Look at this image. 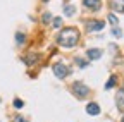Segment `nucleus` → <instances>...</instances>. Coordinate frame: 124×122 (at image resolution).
<instances>
[{
	"instance_id": "nucleus-1",
	"label": "nucleus",
	"mask_w": 124,
	"mask_h": 122,
	"mask_svg": "<svg viewBox=\"0 0 124 122\" xmlns=\"http://www.w3.org/2000/svg\"><path fill=\"white\" fill-rule=\"evenodd\" d=\"M79 40V31L76 28H64L60 31V35L57 36V41L62 47H74Z\"/></svg>"
},
{
	"instance_id": "nucleus-2",
	"label": "nucleus",
	"mask_w": 124,
	"mask_h": 122,
	"mask_svg": "<svg viewBox=\"0 0 124 122\" xmlns=\"http://www.w3.org/2000/svg\"><path fill=\"white\" fill-rule=\"evenodd\" d=\"M72 93H74L78 98H85V96H88L90 89H88V86L83 84V83H74V84H72Z\"/></svg>"
},
{
	"instance_id": "nucleus-3",
	"label": "nucleus",
	"mask_w": 124,
	"mask_h": 122,
	"mask_svg": "<svg viewBox=\"0 0 124 122\" xmlns=\"http://www.w3.org/2000/svg\"><path fill=\"white\" fill-rule=\"evenodd\" d=\"M54 74L57 76V78L64 79L66 76L69 74V69H67V65H66V64H55V65H54Z\"/></svg>"
},
{
	"instance_id": "nucleus-4",
	"label": "nucleus",
	"mask_w": 124,
	"mask_h": 122,
	"mask_svg": "<svg viewBox=\"0 0 124 122\" xmlns=\"http://www.w3.org/2000/svg\"><path fill=\"white\" fill-rule=\"evenodd\" d=\"M103 28H105L103 21H90V22H86V31H100Z\"/></svg>"
},
{
	"instance_id": "nucleus-5",
	"label": "nucleus",
	"mask_w": 124,
	"mask_h": 122,
	"mask_svg": "<svg viewBox=\"0 0 124 122\" xmlns=\"http://www.w3.org/2000/svg\"><path fill=\"white\" fill-rule=\"evenodd\" d=\"M83 4L91 10H100L102 9V0H83Z\"/></svg>"
},
{
	"instance_id": "nucleus-6",
	"label": "nucleus",
	"mask_w": 124,
	"mask_h": 122,
	"mask_svg": "<svg viewBox=\"0 0 124 122\" xmlns=\"http://www.w3.org/2000/svg\"><path fill=\"white\" fill-rule=\"evenodd\" d=\"M116 105L121 112H124V89H119L116 95Z\"/></svg>"
},
{
	"instance_id": "nucleus-7",
	"label": "nucleus",
	"mask_w": 124,
	"mask_h": 122,
	"mask_svg": "<svg viewBox=\"0 0 124 122\" xmlns=\"http://www.w3.org/2000/svg\"><path fill=\"white\" fill-rule=\"evenodd\" d=\"M86 112H88L90 115H98V114H100V107H98L95 101H91V103L86 105Z\"/></svg>"
},
{
	"instance_id": "nucleus-8",
	"label": "nucleus",
	"mask_w": 124,
	"mask_h": 122,
	"mask_svg": "<svg viewBox=\"0 0 124 122\" xmlns=\"http://www.w3.org/2000/svg\"><path fill=\"white\" fill-rule=\"evenodd\" d=\"M86 57H88V58H91V60H97V58H100V57H102V50H98V48L86 50Z\"/></svg>"
},
{
	"instance_id": "nucleus-9",
	"label": "nucleus",
	"mask_w": 124,
	"mask_h": 122,
	"mask_svg": "<svg viewBox=\"0 0 124 122\" xmlns=\"http://www.w3.org/2000/svg\"><path fill=\"white\" fill-rule=\"evenodd\" d=\"M110 5L117 12H124V0H110Z\"/></svg>"
},
{
	"instance_id": "nucleus-10",
	"label": "nucleus",
	"mask_w": 124,
	"mask_h": 122,
	"mask_svg": "<svg viewBox=\"0 0 124 122\" xmlns=\"http://www.w3.org/2000/svg\"><path fill=\"white\" fill-rule=\"evenodd\" d=\"M40 57H38V53H28L26 57H24V62L28 64V65H33V64H36V60H38Z\"/></svg>"
},
{
	"instance_id": "nucleus-11",
	"label": "nucleus",
	"mask_w": 124,
	"mask_h": 122,
	"mask_svg": "<svg viewBox=\"0 0 124 122\" xmlns=\"http://www.w3.org/2000/svg\"><path fill=\"white\" fill-rule=\"evenodd\" d=\"M116 83H117V78H116V76H110V79H108V81H107V84H105V88H107V89H110L112 86H116Z\"/></svg>"
},
{
	"instance_id": "nucleus-12",
	"label": "nucleus",
	"mask_w": 124,
	"mask_h": 122,
	"mask_svg": "<svg viewBox=\"0 0 124 122\" xmlns=\"http://www.w3.org/2000/svg\"><path fill=\"white\" fill-rule=\"evenodd\" d=\"M74 12H76V9L72 7V5H66V9H64V14H66V16H74Z\"/></svg>"
},
{
	"instance_id": "nucleus-13",
	"label": "nucleus",
	"mask_w": 124,
	"mask_h": 122,
	"mask_svg": "<svg viewBox=\"0 0 124 122\" xmlns=\"http://www.w3.org/2000/svg\"><path fill=\"white\" fill-rule=\"evenodd\" d=\"M112 35H114L116 38H121V36H122V31H121V28L114 26V29H112Z\"/></svg>"
},
{
	"instance_id": "nucleus-14",
	"label": "nucleus",
	"mask_w": 124,
	"mask_h": 122,
	"mask_svg": "<svg viewBox=\"0 0 124 122\" xmlns=\"http://www.w3.org/2000/svg\"><path fill=\"white\" fill-rule=\"evenodd\" d=\"M108 21H110V24H114V26H117V22H119V19L114 16V14H108V17H107Z\"/></svg>"
},
{
	"instance_id": "nucleus-15",
	"label": "nucleus",
	"mask_w": 124,
	"mask_h": 122,
	"mask_svg": "<svg viewBox=\"0 0 124 122\" xmlns=\"http://www.w3.org/2000/svg\"><path fill=\"white\" fill-rule=\"evenodd\" d=\"M16 41H17L19 45H23L24 43V35L23 33H17V35H16Z\"/></svg>"
},
{
	"instance_id": "nucleus-16",
	"label": "nucleus",
	"mask_w": 124,
	"mask_h": 122,
	"mask_svg": "<svg viewBox=\"0 0 124 122\" xmlns=\"http://www.w3.org/2000/svg\"><path fill=\"white\" fill-rule=\"evenodd\" d=\"M14 107H16V108H23V107H24V101L23 100H14Z\"/></svg>"
},
{
	"instance_id": "nucleus-17",
	"label": "nucleus",
	"mask_w": 124,
	"mask_h": 122,
	"mask_svg": "<svg viewBox=\"0 0 124 122\" xmlns=\"http://www.w3.org/2000/svg\"><path fill=\"white\" fill-rule=\"evenodd\" d=\"M50 19H52V16H50V14H48V12H45V14H43V16H41V21H43L45 24H46V22H48Z\"/></svg>"
},
{
	"instance_id": "nucleus-18",
	"label": "nucleus",
	"mask_w": 124,
	"mask_h": 122,
	"mask_svg": "<svg viewBox=\"0 0 124 122\" xmlns=\"http://www.w3.org/2000/svg\"><path fill=\"white\" fill-rule=\"evenodd\" d=\"M60 24H62V19H60V17H55V19H54V22H52V26H54V28H60Z\"/></svg>"
},
{
	"instance_id": "nucleus-19",
	"label": "nucleus",
	"mask_w": 124,
	"mask_h": 122,
	"mask_svg": "<svg viewBox=\"0 0 124 122\" xmlns=\"http://www.w3.org/2000/svg\"><path fill=\"white\" fill-rule=\"evenodd\" d=\"M74 62L79 65V67H85V65H86V62H85V60H81V58H74Z\"/></svg>"
},
{
	"instance_id": "nucleus-20",
	"label": "nucleus",
	"mask_w": 124,
	"mask_h": 122,
	"mask_svg": "<svg viewBox=\"0 0 124 122\" xmlns=\"http://www.w3.org/2000/svg\"><path fill=\"white\" fill-rule=\"evenodd\" d=\"M14 122H28V120H26L24 117H19V115H17V117H14Z\"/></svg>"
},
{
	"instance_id": "nucleus-21",
	"label": "nucleus",
	"mask_w": 124,
	"mask_h": 122,
	"mask_svg": "<svg viewBox=\"0 0 124 122\" xmlns=\"http://www.w3.org/2000/svg\"><path fill=\"white\" fill-rule=\"evenodd\" d=\"M122 122H124V119H122Z\"/></svg>"
},
{
	"instance_id": "nucleus-22",
	"label": "nucleus",
	"mask_w": 124,
	"mask_h": 122,
	"mask_svg": "<svg viewBox=\"0 0 124 122\" xmlns=\"http://www.w3.org/2000/svg\"><path fill=\"white\" fill-rule=\"evenodd\" d=\"M46 2H48V0H46Z\"/></svg>"
}]
</instances>
